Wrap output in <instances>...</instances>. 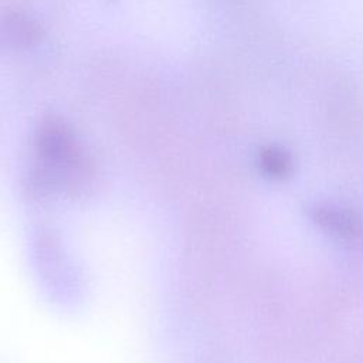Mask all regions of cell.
<instances>
[{"mask_svg": "<svg viewBox=\"0 0 363 363\" xmlns=\"http://www.w3.org/2000/svg\"><path fill=\"white\" fill-rule=\"evenodd\" d=\"M35 149L43 160L41 170L55 183V170L79 172L85 169V156L69 128L60 118L44 119L35 132Z\"/></svg>", "mask_w": 363, "mask_h": 363, "instance_id": "cell-1", "label": "cell"}, {"mask_svg": "<svg viewBox=\"0 0 363 363\" xmlns=\"http://www.w3.org/2000/svg\"><path fill=\"white\" fill-rule=\"evenodd\" d=\"M308 213L312 221L330 235L350 241L363 237V220L350 208L333 203H315Z\"/></svg>", "mask_w": 363, "mask_h": 363, "instance_id": "cell-2", "label": "cell"}, {"mask_svg": "<svg viewBox=\"0 0 363 363\" xmlns=\"http://www.w3.org/2000/svg\"><path fill=\"white\" fill-rule=\"evenodd\" d=\"M0 37L11 47L26 48L41 41L43 28L21 11H7L0 20Z\"/></svg>", "mask_w": 363, "mask_h": 363, "instance_id": "cell-3", "label": "cell"}, {"mask_svg": "<svg viewBox=\"0 0 363 363\" xmlns=\"http://www.w3.org/2000/svg\"><path fill=\"white\" fill-rule=\"evenodd\" d=\"M261 172L272 180H285L294 173V159L288 149L277 143L264 145L258 152Z\"/></svg>", "mask_w": 363, "mask_h": 363, "instance_id": "cell-4", "label": "cell"}]
</instances>
